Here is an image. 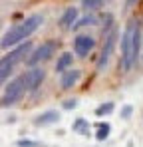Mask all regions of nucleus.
Listing matches in <instances>:
<instances>
[{
	"instance_id": "f257e3e1",
	"label": "nucleus",
	"mask_w": 143,
	"mask_h": 147,
	"mask_svg": "<svg viewBox=\"0 0 143 147\" xmlns=\"http://www.w3.org/2000/svg\"><path fill=\"white\" fill-rule=\"evenodd\" d=\"M141 28L135 18H131L121 36V68L129 72L131 68L137 66L139 56H141Z\"/></svg>"
},
{
	"instance_id": "f03ea898",
	"label": "nucleus",
	"mask_w": 143,
	"mask_h": 147,
	"mask_svg": "<svg viewBox=\"0 0 143 147\" xmlns=\"http://www.w3.org/2000/svg\"><path fill=\"white\" fill-rule=\"evenodd\" d=\"M42 24H44V16H42V14H30L24 22H20V24L14 26V28H10V30L2 36V40H0V48H2V50L16 48L18 44H22L28 36H32V34H34Z\"/></svg>"
},
{
	"instance_id": "7ed1b4c3",
	"label": "nucleus",
	"mask_w": 143,
	"mask_h": 147,
	"mask_svg": "<svg viewBox=\"0 0 143 147\" xmlns=\"http://www.w3.org/2000/svg\"><path fill=\"white\" fill-rule=\"evenodd\" d=\"M30 50H32V44L30 42H22L20 46L12 48L2 60H0V80H6L10 72L16 68V64H20L22 58H28L30 56Z\"/></svg>"
},
{
	"instance_id": "20e7f679",
	"label": "nucleus",
	"mask_w": 143,
	"mask_h": 147,
	"mask_svg": "<svg viewBox=\"0 0 143 147\" xmlns=\"http://www.w3.org/2000/svg\"><path fill=\"white\" fill-rule=\"evenodd\" d=\"M24 94H26L24 76H18V78H14V80H12L8 86H6V90H4V94H2V98H0V107L14 105V103L22 98Z\"/></svg>"
},
{
	"instance_id": "39448f33",
	"label": "nucleus",
	"mask_w": 143,
	"mask_h": 147,
	"mask_svg": "<svg viewBox=\"0 0 143 147\" xmlns=\"http://www.w3.org/2000/svg\"><path fill=\"white\" fill-rule=\"evenodd\" d=\"M56 42L54 40H50L46 44H42V46H36V48L30 52V56L26 58V66H30V68H34V66H38L40 62H46L52 58V54L56 52Z\"/></svg>"
},
{
	"instance_id": "423d86ee",
	"label": "nucleus",
	"mask_w": 143,
	"mask_h": 147,
	"mask_svg": "<svg viewBox=\"0 0 143 147\" xmlns=\"http://www.w3.org/2000/svg\"><path fill=\"white\" fill-rule=\"evenodd\" d=\"M115 42H117V28L113 26L105 36H103V46H101V52H99V60H97V68L103 70L109 62V56L115 48Z\"/></svg>"
},
{
	"instance_id": "0eeeda50",
	"label": "nucleus",
	"mask_w": 143,
	"mask_h": 147,
	"mask_svg": "<svg viewBox=\"0 0 143 147\" xmlns=\"http://www.w3.org/2000/svg\"><path fill=\"white\" fill-rule=\"evenodd\" d=\"M92 50H94V38H92V36H88V34L76 36V40H74V52H76L80 58H86Z\"/></svg>"
},
{
	"instance_id": "6e6552de",
	"label": "nucleus",
	"mask_w": 143,
	"mask_h": 147,
	"mask_svg": "<svg viewBox=\"0 0 143 147\" xmlns=\"http://www.w3.org/2000/svg\"><path fill=\"white\" fill-rule=\"evenodd\" d=\"M22 76H24V84H26V92L38 90V86L44 82V70H40V68H32Z\"/></svg>"
},
{
	"instance_id": "1a4fd4ad",
	"label": "nucleus",
	"mask_w": 143,
	"mask_h": 147,
	"mask_svg": "<svg viewBox=\"0 0 143 147\" xmlns=\"http://www.w3.org/2000/svg\"><path fill=\"white\" fill-rule=\"evenodd\" d=\"M78 16H80V14H78V10L72 6V8H68V10L62 14V18H60V22H58V24H60V28H74L76 22H78Z\"/></svg>"
},
{
	"instance_id": "9d476101",
	"label": "nucleus",
	"mask_w": 143,
	"mask_h": 147,
	"mask_svg": "<svg viewBox=\"0 0 143 147\" xmlns=\"http://www.w3.org/2000/svg\"><path fill=\"white\" fill-rule=\"evenodd\" d=\"M58 119H60V113H58L56 109H48L44 113H40V115L34 119V123H36V125H50V123H56Z\"/></svg>"
},
{
	"instance_id": "9b49d317",
	"label": "nucleus",
	"mask_w": 143,
	"mask_h": 147,
	"mask_svg": "<svg viewBox=\"0 0 143 147\" xmlns=\"http://www.w3.org/2000/svg\"><path fill=\"white\" fill-rule=\"evenodd\" d=\"M78 78H80V72H78V70H72V72H66L64 76H62L60 84H62V88H64V90H70L72 86L78 82Z\"/></svg>"
},
{
	"instance_id": "f8f14e48",
	"label": "nucleus",
	"mask_w": 143,
	"mask_h": 147,
	"mask_svg": "<svg viewBox=\"0 0 143 147\" xmlns=\"http://www.w3.org/2000/svg\"><path fill=\"white\" fill-rule=\"evenodd\" d=\"M72 62H74V56H72L70 52H66V54H62L60 58H58V62H56V72H64L66 68H70Z\"/></svg>"
},
{
	"instance_id": "ddd939ff",
	"label": "nucleus",
	"mask_w": 143,
	"mask_h": 147,
	"mask_svg": "<svg viewBox=\"0 0 143 147\" xmlns=\"http://www.w3.org/2000/svg\"><path fill=\"white\" fill-rule=\"evenodd\" d=\"M95 127H97V131H95V139H97V141H105V139L109 137V131H111L109 123H95Z\"/></svg>"
},
{
	"instance_id": "4468645a",
	"label": "nucleus",
	"mask_w": 143,
	"mask_h": 147,
	"mask_svg": "<svg viewBox=\"0 0 143 147\" xmlns=\"http://www.w3.org/2000/svg\"><path fill=\"white\" fill-rule=\"evenodd\" d=\"M74 131H76V133H84V135H88V133H90V123L86 121L84 117H78V119L74 121Z\"/></svg>"
},
{
	"instance_id": "2eb2a0df",
	"label": "nucleus",
	"mask_w": 143,
	"mask_h": 147,
	"mask_svg": "<svg viewBox=\"0 0 143 147\" xmlns=\"http://www.w3.org/2000/svg\"><path fill=\"white\" fill-rule=\"evenodd\" d=\"M113 107H115V105H113V101L101 103V105L95 109V115H99V117H101V115H107V113H111V111H113Z\"/></svg>"
},
{
	"instance_id": "dca6fc26",
	"label": "nucleus",
	"mask_w": 143,
	"mask_h": 147,
	"mask_svg": "<svg viewBox=\"0 0 143 147\" xmlns=\"http://www.w3.org/2000/svg\"><path fill=\"white\" fill-rule=\"evenodd\" d=\"M92 24H97V18H95V16H90V14H88L86 18H82V20H78V22H76L74 30H76V28H82V26H92Z\"/></svg>"
},
{
	"instance_id": "f3484780",
	"label": "nucleus",
	"mask_w": 143,
	"mask_h": 147,
	"mask_svg": "<svg viewBox=\"0 0 143 147\" xmlns=\"http://www.w3.org/2000/svg\"><path fill=\"white\" fill-rule=\"evenodd\" d=\"M101 4H103V0H82V6L86 10H97Z\"/></svg>"
},
{
	"instance_id": "a211bd4d",
	"label": "nucleus",
	"mask_w": 143,
	"mask_h": 147,
	"mask_svg": "<svg viewBox=\"0 0 143 147\" xmlns=\"http://www.w3.org/2000/svg\"><path fill=\"white\" fill-rule=\"evenodd\" d=\"M16 145L18 147H38V143L32 141V139H20V141H16Z\"/></svg>"
},
{
	"instance_id": "6ab92c4d",
	"label": "nucleus",
	"mask_w": 143,
	"mask_h": 147,
	"mask_svg": "<svg viewBox=\"0 0 143 147\" xmlns=\"http://www.w3.org/2000/svg\"><path fill=\"white\" fill-rule=\"evenodd\" d=\"M76 99H68V101H64V109H70V107H76Z\"/></svg>"
},
{
	"instance_id": "aec40b11",
	"label": "nucleus",
	"mask_w": 143,
	"mask_h": 147,
	"mask_svg": "<svg viewBox=\"0 0 143 147\" xmlns=\"http://www.w3.org/2000/svg\"><path fill=\"white\" fill-rule=\"evenodd\" d=\"M131 109H133L131 105H125V107H123V113H121V115H123V117H129V115H131Z\"/></svg>"
},
{
	"instance_id": "412c9836",
	"label": "nucleus",
	"mask_w": 143,
	"mask_h": 147,
	"mask_svg": "<svg viewBox=\"0 0 143 147\" xmlns=\"http://www.w3.org/2000/svg\"><path fill=\"white\" fill-rule=\"evenodd\" d=\"M137 0H127V6H131V4H135Z\"/></svg>"
},
{
	"instance_id": "4be33fe9",
	"label": "nucleus",
	"mask_w": 143,
	"mask_h": 147,
	"mask_svg": "<svg viewBox=\"0 0 143 147\" xmlns=\"http://www.w3.org/2000/svg\"><path fill=\"white\" fill-rule=\"evenodd\" d=\"M141 50H143V48H141ZM141 58H143V52H141Z\"/></svg>"
}]
</instances>
